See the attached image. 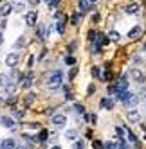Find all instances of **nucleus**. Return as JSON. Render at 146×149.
Wrapping results in <instances>:
<instances>
[{
	"label": "nucleus",
	"instance_id": "nucleus-15",
	"mask_svg": "<svg viewBox=\"0 0 146 149\" xmlns=\"http://www.w3.org/2000/svg\"><path fill=\"white\" fill-rule=\"evenodd\" d=\"M31 83H33V74L29 72L27 76L24 77V83H22V86H24V88H29V86H31Z\"/></svg>",
	"mask_w": 146,
	"mask_h": 149
},
{
	"label": "nucleus",
	"instance_id": "nucleus-40",
	"mask_svg": "<svg viewBox=\"0 0 146 149\" xmlns=\"http://www.w3.org/2000/svg\"><path fill=\"white\" fill-rule=\"evenodd\" d=\"M141 97H146V88H144V90L141 92Z\"/></svg>",
	"mask_w": 146,
	"mask_h": 149
},
{
	"label": "nucleus",
	"instance_id": "nucleus-7",
	"mask_svg": "<svg viewBox=\"0 0 146 149\" xmlns=\"http://www.w3.org/2000/svg\"><path fill=\"white\" fill-rule=\"evenodd\" d=\"M13 11H15V7H13L11 4H7V2H6L2 7H0V15H2V16H9Z\"/></svg>",
	"mask_w": 146,
	"mask_h": 149
},
{
	"label": "nucleus",
	"instance_id": "nucleus-13",
	"mask_svg": "<svg viewBox=\"0 0 146 149\" xmlns=\"http://www.w3.org/2000/svg\"><path fill=\"white\" fill-rule=\"evenodd\" d=\"M117 88H119V90H128V77H126V76H123V77L117 81Z\"/></svg>",
	"mask_w": 146,
	"mask_h": 149
},
{
	"label": "nucleus",
	"instance_id": "nucleus-35",
	"mask_svg": "<svg viewBox=\"0 0 146 149\" xmlns=\"http://www.w3.org/2000/svg\"><path fill=\"white\" fill-rule=\"evenodd\" d=\"M117 135L123 138V135H124V130H123V127H117Z\"/></svg>",
	"mask_w": 146,
	"mask_h": 149
},
{
	"label": "nucleus",
	"instance_id": "nucleus-33",
	"mask_svg": "<svg viewBox=\"0 0 146 149\" xmlns=\"http://www.w3.org/2000/svg\"><path fill=\"white\" fill-rule=\"evenodd\" d=\"M74 49H76V41H72V43L69 45V52H74Z\"/></svg>",
	"mask_w": 146,
	"mask_h": 149
},
{
	"label": "nucleus",
	"instance_id": "nucleus-36",
	"mask_svg": "<svg viewBox=\"0 0 146 149\" xmlns=\"http://www.w3.org/2000/svg\"><path fill=\"white\" fill-rule=\"evenodd\" d=\"M92 20H94V22H99V15L96 13V15H94V16H92Z\"/></svg>",
	"mask_w": 146,
	"mask_h": 149
},
{
	"label": "nucleus",
	"instance_id": "nucleus-39",
	"mask_svg": "<svg viewBox=\"0 0 146 149\" xmlns=\"http://www.w3.org/2000/svg\"><path fill=\"white\" fill-rule=\"evenodd\" d=\"M4 43V36H2V33H0V45Z\"/></svg>",
	"mask_w": 146,
	"mask_h": 149
},
{
	"label": "nucleus",
	"instance_id": "nucleus-5",
	"mask_svg": "<svg viewBox=\"0 0 146 149\" xmlns=\"http://www.w3.org/2000/svg\"><path fill=\"white\" fill-rule=\"evenodd\" d=\"M65 122H67V117L63 113H58V115L53 117V124L54 126H65Z\"/></svg>",
	"mask_w": 146,
	"mask_h": 149
},
{
	"label": "nucleus",
	"instance_id": "nucleus-21",
	"mask_svg": "<svg viewBox=\"0 0 146 149\" xmlns=\"http://www.w3.org/2000/svg\"><path fill=\"white\" fill-rule=\"evenodd\" d=\"M105 149H119V144L117 142H107L105 144Z\"/></svg>",
	"mask_w": 146,
	"mask_h": 149
},
{
	"label": "nucleus",
	"instance_id": "nucleus-27",
	"mask_svg": "<svg viewBox=\"0 0 146 149\" xmlns=\"http://www.w3.org/2000/svg\"><path fill=\"white\" fill-rule=\"evenodd\" d=\"M65 63H67V65H74L76 61H74V58H72V56H67L65 58Z\"/></svg>",
	"mask_w": 146,
	"mask_h": 149
},
{
	"label": "nucleus",
	"instance_id": "nucleus-8",
	"mask_svg": "<svg viewBox=\"0 0 146 149\" xmlns=\"http://www.w3.org/2000/svg\"><path fill=\"white\" fill-rule=\"evenodd\" d=\"M141 33H142V29H141V25H135L130 33H128V38L130 40H137L139 36H141Z\"/></svg>",
	"mask_w": 146,
	"mask_h": 149
},
{
	"label": "nucleus",
	"instance_id": "nucleus-26",
	"mask_svg": "<svg viewBox=\"0 0 146 149\" xmlns=\"http://www.w3.org/2000/svg\"><path fill=\"white\" fill-rule=\"evenodd\" d=\"M76 74H78V68L74 67V68H72V70L69 72V77H70V79H74V77H76Z\"/></svg>",
	"mask_w": 146,
	"mask_h": 149
},
{
	"label": "nucleus",
	"instance_id": "nucleus-42",
	"mask_svg": "<svg viewBox=\"0 0 146 149\" xmlns=\"http://www.w3.org/2000/svg\"><path fill=\"white\" fill-rule=\"evenodd\" d=\"M2 104H4V101H2V99H0V106H2Z\"/></svg>",
	"mask_w": 146,
	"mask_h": 149
},
{
	"label": "nucleus",
	"instance_id": "nucleus-25",
	"mask_svg": "<svg viewBox=\"0 0 146 149\" xmlns=\"http://www.w3.org/2000/svg\"><path fill=\"white\" fill-rule=\"evenodd\" d=\"M6 84H7V77L4 74H0V86H6Z\"/></svg>",
	"mask_w": 146,
	"mask_h": 149
},
{
	"label": "nucleus",
	"instance_id": "nucleus-38",
	"mask_svg": "<svg viewBox=\"0 0 146 149\" xmlns=\"http://www.w3.org/2000/svg\"><path fill=\"white\" fill-rule=\"evenodd\" d=\"M15 149H27L25 146H15Z\"/></svg>",
	"mask_w": 146,
	"mask_h": 149
},
{
	"label": "nucleus",
	"instance_id": "nucleus-1",
	"mask_svg": "<svg viewBox=\"0 0 146 149\" xmlns=\"http://www.w3.org/2000/svg\"><path fill=\"white\" fill-rule=\"evenodd\" d=\"M61 77H63V74H61V72H54L53 76L49 77V81H47V86H49L51 90H56V88H60V86H61Z\"/></svg>",
	"mask_w": 146,
	"mask_h": 149
},
{
	"label": "nucleus",
	"instance_id": "nucleus-37",
	"mask_svg": "<svg viewBox=\"0 0 146 149\" xmlns=\"http://www.w3.org/2000/svg\"><path fill=\"white\" fill-rule=\"evenodd\" d=\"M44 2H45L47 6H51V4H53V2H54V0H44Z\"/></svg>",
	"mask_w": 146,
	"mask_h": 149
},
{
	"label": "nucleus",
	"instance_id": "nucleus-28",
	"mask_svg": "<svg viewBox=\"0 0 146 149\" xmlns=\"http://www.w3.org/2000/svg\"><path fill=\"white\" fill-rule=\"evenodd\" d=\"M94 149H105V146L101 142H98V140H94Z\"/></svg>",
	"mask_w": 146,
	"mask_h": 149
},
{
	"label": "nucleus",
	"instance_id": "nucleus-17",
	"mask_svg": "<svg viewBox=\"0 0 146 149\" xmlns=\"http://www.w3.org/2000/svg\"><path fill=\"white\" fill-rule=\"evenodd\" d=\"M15 140H11V138H9V140H4L2 142V149H15Z\"/></svg>",
	"mask_w": 146,
	"mask_h": 149
},
{
	"label": "nucleus",
	"instance_id": "nucleus-10",
	"mask_svg": "<svg viewBox=\"0 0 146 149\" xmlns=\"http://www.w3.org/2000/svg\"><path fill=\"white\" fill-rule=\"evenodd\" d=\"M137 102H139V97H137V95H133V93H130L128 97H126V101H124V104H126L128 108H132V106H135Z\"/></svg>",
	"mask_w": 146,
	"mask_h": 149
},
{
	"label": "nucleus",
	"instance_id": "nucleus-12",
	"mask_svg": "<svg viewBox=\"0 0 146 149\" xmlns=\"http://www.w3.org/2000/svg\"><path fill=\"white\" fill-rule=\"evenodd\" d=\"M128 120L130 122H139L141 120V115H139V111H135V110H132V111H128Z\"/></svg>",
	"mask_w": 146,
	"mask_h": 149
},
{
	"label": "nucleus",
	"instance_id": "nucleus-43",
	"mask_svg": "<svg viewBox=\"0 0 146 149\" xmlns=\"http://www.w3.org/2000/svg\"><path fill=\"white\" fill-rule=\"evenodd\" d=\"M90 2H98V0H90Z\"/></svg>",
	"mask_w": 146,
	"mask_h": 149
},
{
	"label": "nucleus",
	"instance_id": "nucleus-34",
	"mask_svg": "<svg viewBox=\"0 0 146 149\" xmlns=\"http://www.w3.org/2000/svg\"><path fill=\"white\" fill-rule=\"evenodd\" d=\"M13 113H15V117H24V111H20V110H15Z\"/></svg>",
	"mask_w": 146,
	"mask_h": 149
},
{
	"label": "nucleus",
	"instance_id": "nucleus-16",
	"mask_svg": "<svg viewBox=\"0 0 146 149\" xmlns=\"http://www.w3.org/2000/svg\"><path fill=\"white\" fill-rule=\"evenodd\" d=\"M56 31H58V34H63L65 33V20L60 18V22L56 24Z\"/></svg>",
	"mask_w": 146,
	"mask_h": 149
},
{
	"label": "nucleus",
	"instance_id": "nucleus-11",
	"mask_svg": "<svg viewBox=\"0 0 146 149\" xmlns=\"http://www.w3.org/2000/svg\"><path fill=\"white\" fill-rule=\"evenodd\" d=\"M101 108H105V110H112V108H114V99H110V97L101 99Z\"/></svg>",
	"mask_w": 146,
	"mask_h": 149
},
{
	"label": "nucleus",
	"instance_id": "nucleus-18",
	"mask_svg": "<svg viewBox=\"0 0 146 149\" xmlns=\"http://www.w3.org/2000/svg\"><path fill=\"white\" fill-rule=\"evenodd\" d=\"M119 38H121V34L117 31H110L108 33V40H112V41H119Z\"/></svg>",
	"mask_w": 146,
	"mask_h": 149
},
{
	"label": "nucleus",
	"instance_id": "nucleus-30",
	"mask_svg": "<svg viewBox=\"0 0 146 149\" xmlns=\"http://www.w3.org/2000/svg\"><path fill=\"white\" fill-rule=\"evenodd\" d=\"M87 119H88V122H90V124H96V115H94V113H92V115H88Z\"/></svg>",
	"mask_w": 146,
	"mask_h": 149
},
{
	"label": "nucleus",
	"instance_id": "nucleus-14",
	"mask_svg": "<svg viewBox=\"0 0 146 149\" xmlns=\"http://www.w3.org/2000/svg\"><path fill=\"white\" fill-rule=\"evenodd\" d=\"M0 120H2V126H4V127H15V120L11 119V117H6V115H4Z\"/></svg>",
	"mask_w": 146,
	"mask_h": 149
},
{
	"label": "nucleus",
	"instance_id": "nucleus-29",
	"mask_svg": "<svg viewBox=\"0 0 146 149\" xmlns=\"http://www.w3.org/2000/svg\"><path fill=\"white\" fill-rule=\"evenodd\" d=\"M38 140H41V142H44V140H47V131H41V133H40V138H38Z\"/></svg>",
	"mask_w": 146,
	"mask_h": 149
},
{
	"label": "nucleus",
	"instance_id": "nucleus-24",
	"mask_svg": "<svg viewBox=\"0 0 146 149\" xmlns=\"http://www.w3.org/2000/svg\"><path fill=\"white\" fill-rule=\"evenodd\" d=\"M74 149H85V144H83V140H76V142H74Z\"/></svg>",
	"mask_w": 146,
	"mask_h": 149
},
{
	"label": "nucleus",
	"instance_id": "nucleus-41",
	"mask_svg": "<svg viewBox=\"0 0 146 149\" xmlns=\"http://www.w3.org/2000/svg\"><path fill=\"white\" fill-rule=\"evenodd\" d=\"M51 149H61L60 146H53V147H51Z\"/></svg>",
	"mask_w": 146,
	"mask_h": 149
},
{
	"label": "nucleus",
	"instance_id": "nucleus-20",
	"mask_svg": "<svg viewBox=\"0 0 146 149\" xmlns=\"http://www.w3.org/2000/svg\"><path fill=\"white\" fill-rule=\"evenodd\" d=\"M15 7V11H18V13H22V11H25V4L24 2H20V0H18V2L13 6Z\"/></svg>",
	"mask_w": 146,
	"mask_h": 149
},
{
	"label": "nucleus",
	"instance_id": "nucleus-3",
	"mask_svg": "<svg viewBox=\"0 0 146 149\" xmlns=\"http://www.w3.org/2000/svg\"><path fill=\"white\" fill-rule=\"evenodd\" d=\"M36 20H38V15H36V11H29V13L25 15V24H27L29 27H33V25L36 24Z\"/></svg>",
	"mask_w": 146,
	"mask_h": 149
},
{
	"label": "nucleus",
	"instance_id": "nucleus-19",
	"mask_svg": "<svg viewBox=\"0 0 146 149\" xmlns=\"http://www.w3.org/2000/svg\"><path fill=\"white\" fill-rule=\"evenodd\" d=\"M65 136L69 138V140H76V138H78V131H76V130H69V131L65 133Z\"/></svg>",
	"mask_w": 146,
	"mask_h": 149
},
{
	"label": "nucleus",
	"instance_id": "nucleus-23",
	"mask_svg": "<svg viewBox=\"0 0 146 149\" xmlns=\"http://www.w3.org/2000/svg\"><path fill=\"white\" fill-rule=\"evenodd\" d=\"M70 24H72V25H78V24H79V15H72V16H70Z\"/></svg>",
	"mask_w": 146,
	"mask_h": 149
},
{
	"label": "nucleus",
	"instance_id": "nucleus-6",
	"mask_svg": "<svg viewBox=\"0 0 146 149\" xmlns=\"http://www.w3.org/2000/svg\"><path fill=\"white\" fill-rule=\"evenodd\" d=\"M139 11H141L139 4H128L126 7H124V13H126V15H137Z\"/></svg>",
	"mask_w": 146,
	"mask_h": 149
},
{
	"label": "nucleus",
	"instance_id": "nucleus-9",
	"mask_svg": "<svg viewBox=\"0 0 146 149\" xmlns=\"http://www.w3.org/2000/svg\"><path fill=\"white\" fill-rule=\"evenodd\" d=\"M78 9H79V13H87L90 9V0H79V2H78Z\"/></svg>",
	"mask_w": 146,
	"mask_h": 149
},
{
	"label": "nucleus",
	"instance_id": "nucleus-31",
	"mask_svg": "<svg viewBox=\"0 0 146 149\" xmlns=\"http://www.w3.org/2000/svg\"><path fill=\"white\" fill-rule=\"evenodd\" d=\"M74 108H76V111H78V113H85V110H83V106H81V104H76Z\"/></svg>",
	"mask_w": 146,
	"mask_h": 149
},
{
	"label": "nucleus",
	"instance_id": "nucleus-4",
	"mask_svg": "<svg viewBox=\"0 0 146 149\" xmlns=\"http://www.w3.org/2000/svg\"><path fill=\"white\" fill-rule=\"evenodd\" d=\"M130 77L135 79L137 83H144V74H142L141 70H137V68H132V70H130Z\"/></svg>",
	"mask_w": 146,
	"mask_h": 149
},
{
	"label": "nucleus",
	"instance_id": "nucleus-2",
	"mask_svg": "<svg viewBox=\"0 0 146 149\" xmlns=\"http://www.w3.org/2000/svg\"><path fill=\"white\" fill-rule=\"evenodd\" d=\"M18 61H20V56L13 52V54H9V56L6 58V65H7V67H11V68H15V67L18 65Z\"/></svg>",
	"mask_w": 146,
	"mask_h": 149
},
{
	"label": "nucleus",
	"instance_id": "nucleus-22",
	"mask_svg": "<svg viewBox=\"0 0 146 149\" xmlns=\"http://www.w3.org/2000/svg\"><path fill=\"white\" fill-rule=\"evenodd\" d=\"M15 90H16L15 84H6V92H7L9 95H13V93H15Z\"/></svg>",
	"mask_w": 146,
	"mask_h": 149
},
{
	"label": "nucleus",
	"instance_id": "nucleus-32",
	"mask_svg": "<svg viewBox=\"0 0 146 149\" xmlns=\"http://www.w3.org/2000/svg\"><path fill=\"white\" fill-rule=\"evenodd\" d=\"M119 149H128V144L124 142V140H121V142H119Z\"/></svg>",
	"mask_w": 146,
	"mask_h": 149
}]
</instances>
